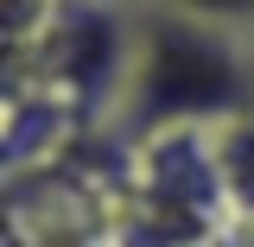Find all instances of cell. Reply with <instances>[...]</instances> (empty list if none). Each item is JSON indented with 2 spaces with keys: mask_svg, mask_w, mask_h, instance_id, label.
<instances>
[{
  "mask_svg": "<svg viewBox=\"0 0 254 247\" xmlns=\"http://www.w3.org/2000/svg\"><path fill=\"white\" fill-rule=\"evenodd\" d=\"M146 6H172V13H190V19H210L222 32L254 38V0H146Z\"/></svg>",
  "mask_w": 254,
  "mask_h": 247,
  "instance_id": "3957f363",
  "label": "cell"
},
{
  "mask_svg": "<svg viewBox=\"0 0 254 247\" xmlns=\"http://www.w3.org/2000/svg\"><path fill=\"white\" fill-rule=\"evenodd\" d=\"M115 114L146 140L254 114V38L133 0V57Z\"/></svg>",
  "mask_w": 254,
  "mask_h": 247,
  "instance_id": "6da1fadb",
  "label": "cell"
},
{
  "mask_svg": "<svg viewBox=\"0 0 254 247\" xmlns=\"http://www.w3.org/2000/svg\"><path fill=\"white\" fill-rule=\"evenodd\" d=\"M38 57H45L51 95L76 101V108L121 101L127 57H133V13H121L115 0H51Z\"/></svg>",
  "mask_w": 254,
  "mask_h": 247,
  "instance_id": "7a4b0ae2",
  "label": "cell"
}]
</instances>
